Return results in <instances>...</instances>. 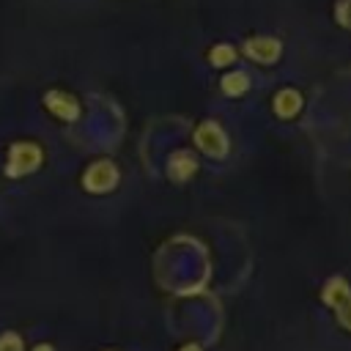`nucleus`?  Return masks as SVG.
I'll return each mask as SVG.
<instances>
[{"mask_svg":"<svg viewBox=\"0 0 351 351\" xmlns=\"http://www.w3.org/2000/svg\"><path fill=\"white\" fill-rule=\"evenodd\" d=\"M33 351H52V346H47V343H41V346H36Z\"/></svg>","mask_w":351,"mask_h":351,"instance_id":"4468645a","label":"nucleus"},{"mask_svg":"<svg viewBox=\"0 0 351 351\" xmlns=\"http://www.w3.org/2000/svg\"><path fill=\"white\" fill-rule=\"evenodd\" d=\"M82 186L93 195H104V192H112L118 186V167L110 162V159H99L93 162L85 176H82Z\"/></svg>","mask_w":351,"mask_h":351,"instance_id":"20e7f679","label":"nucleus"},{"mask_svg":"<svg viewBox=\"0 0 351 351\" xmlns=\"http://www.w3.org/2000/svg\"><path fill=\"white\" fill-rule=\"evenodd\" d=\"M197 170V159L189 154V151H176L167 162V173L173 181H189Z\"/></svg>","mask_w":351,"mask_h":351,"instance_id":"6e6552de","label":"nucleus"},{"mask_svg":"<svg viewBox=\"0 0 351 351\" xmlns=\"http://www.w3.org/2000/svg\"><path fill=\"white\" fill-rule=\"evenodd\" d=\"M335 19L343 25V27H351V0H340L335 5Z\"/></svg>","mask_w":351,"mask_h":351,"instance_id":"f8f14e48","label":"nucleus"},{"mask_svg":"<svg viewBox=\"0 0 351 351\" xmlns=\"http://www.w3.org/2000/svg\"><path fill=\"white\" fill-rule=\"evenodd\" d=\"M236 58H239V49H236L233 44H214V47L208 49V63L217 66V69H222V66H233Z\"/></svg>","mask_w":351,"mask_h":351,"instance_id":"9d476101","label":"nucleus"},{"mask_svg":"<svg viewBox=\"0 0 351 351\" xmlns=\"http://www.w3.org/2000/svg\"><path fill=\"white\" fill-rule=\"evenodd\" d=\"M321 302L335 313L337 324L351 332V285L346 277H329L321 288Z\"/></svg>","mask_w":351,"mask_h":351,"instance_id":"f257e3e1","label":"nucleus"},{"mask_svg":"<svg viewBox=\"0 0 351 351\" xmlns=\"http://www.w3.org/2000/svg\"><path fill=\"white\" fill-rule=\"evenodd\" d=\"M222 93L225 96H241V93H247L250 90V74L247 71H241V69H236V71H228L225 77H222Z\"/></svg>","mask_w":351,"mask_h":351,"instance_id":"1a4fd4ad","label":"nucleus"},{"mask_svg":"<svg viewBox=\"0 0 351 351\" xmlns=\"http://www.w3.org/2000/svg\"><path fill=\"white\" fill-rule=\"evenodd\" d=\"M241 49H244V55L252 58L255 63H277L280 55H282V44H280V38H274V36H252V38L244 41Z\"/></svg>","mask_w":351,"mask_h":351,"instance_id":"39448f33","label":"nucleus"},{"mask_svg":"<svg viewBox=\"0 0 351 351\" xmlns=\"http://www.w3.org/2000/svg\"><path fill=\"white\" fill-rule=\"evenodd\" d=\"M195 145L206 156H211V159H225L228 156V148H230L228 134H225V129L217 121H200L195 126Z\"/></svg>","mask_w":351,"mask_h":351,"instance_id":"7ed1b4c3","label":"nucleus"},{"mask_svg":"<svg viewBox=\"0 0 351 351\" xmlns=\"http://www.w3.org/2000/svg\"><path fill=\"white\" fill-rule=\"evenodd\" d=\"M271 107H274L277 118L291 121V118H296V115H299V110H302V93H299L296 88H282V90H277V93H274Z\"/></svg>","mask_w":351,"mask_h":351,"instance_id":"0eeeda50","label":"nucleus"},{"mask_svg":"<svg viewBox=\"0 0 351 351\" xmlns=\"http://www.w3.org/2000/svg\"><path fill=\"white\" fill-rule=\"evenodd\" d=\"M44 162V151L38 143L30 140H19L8 148V162H5V176L8 178H22L33 170H38V165Z\"/></svg>","mask_w":351,"mask_h":351,"instance_id":"f03ea898","label":"nucleus"},{"mask_svg":"<svg viewBox=\"0 0 351 351\" xmlns=\"http://www.w3.org/2000/svg\"><path fill=\"white\" fill-rule=\"evenodd\" d=\"M178 351H203V346H197V343H186V346H181Z\"/></svg>","mask_w":351,"mask_h":351,"instance_id":"ddd939ff","label":"nucleus"},{"mask_svg":"<svg viewBox=\"0 0 351 351\" xmlns=\"http://www.w3.org/2000/svg\"><path fill=\"white\" fill-rule=\"evenodd\" d=\"M44 104L49 107L52 115H58L63 121H74L80 115V101L71 93H66V90H49L44 96Z\"/></svg>","mask_w":351,"mask_h":351,"instance_id":"423d86ee","label":"nucleus"},{"mask_svg":"<svg viewBox=\"0 0 351 351\" xmlns=\"http://www.w3.org/2000/svg\"><path fill=\"white\" fill-rule=\"evenodd\" d=\"M0 351H22V337L14 332H3L0 335Z\"/></svg>","mask_w":351,"mask_h":351,"instance_id":"9b49d317","label":"nucleus"}]
</instances>
